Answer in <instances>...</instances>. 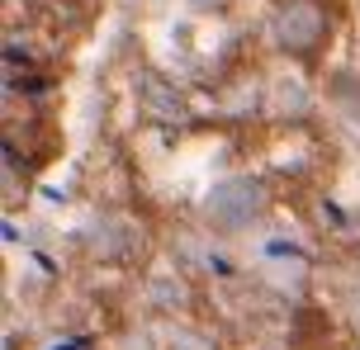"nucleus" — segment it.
<instances>
[{"instance_id":"nucleus-1","label":"nucleus","mask_w":360,"mask_h":350,"mask_svg":"<svg viewBox=\"0 0 360 350\" xmlns=\"http://www.w3.org/2000/svg\"><path fill=\"white\" fill-rule=\"evenodd\" d=\"M275 43L294 57H313L327 43V10L318 0H285L275 15Z\"/></svg>"},{"instance_id":"nucleus-2","label":"nucleus","mask_w":360,"mask_h":350,"mask_svg":"<svg viewBox=\"0 0 360 350\" xmlns=\"http://www.w3.org/2000/svg\"><path fill=\"white\" fill-rule=\"evenodd\" d=\"M261 203H266V194H261V184L256 180H223L209 189V199H204V218L214 222V227H252L256 218H261Z\"/></svg>"},{"instance_id":"nucleus-3","label":"nucleus","mask_w":360,"mask_h":350,"mask_svg":"<svg viewBox=\"0 0 360 350\" xmlns=\"http://www.w3.org/2000/svg\"><path fill=\"white\" fill-rule=\"evenodd\" d=\"M190 5H204V10H218L223 0H190Z\"/></svg>"},{"instance_id":"nucleus-4","label":"nucleus","mask_w":360,"mask_h":350,"mask_svg":"<svg viewBox=\"0 0 360 350\" xmlns=\"http://www.w3.org/2000/svg\"><path fill=\"white\" fill-rule=\"evenodd\" d=\"M62 350H72V346H62Z\"/></svg>"}]
</instances>
